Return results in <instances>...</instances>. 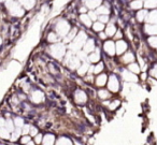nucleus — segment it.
Wrapping results in <instances>:
<instances>
[{
	"mask_svg": "<svg viewBox=\"0 0 157 145\" xmlns=\"http://www.w3.org/2000/svg\"><path fill=\"white\" fill-rule=\"evenodd\" d=\"M74 101L78 104H85L87 101V95H86L85 91L81 90V89H78L74 93Z\"/></svg>",
	"mask_w": 157,
	"mask_h": 145,
	"instance_id": "423d86ee",
	"label": "nucleus"
},
{
	"mask_svg": "<svg viewBox=\"0 0 157 145\" xmlns=\"http://www.w3.org/2000/svg\"><path fill=\"white\" fill-rule=\"evenodd\" d=\"M108 83V76L107 74L102 73V74H99L96 78V85L98 87H103L105 84Z\"/></svg>",
	"mask_w": 157,
	"mask_h": 145,
	"instance_id": "dca6fc26",
	"label": "nucleus"
},
{
	"mask_svg": "<svg viewBox=\"0 0 157 145\" xmlns=\"http://www.w3.org/2000/svg\"><path fill=\"white\" fill-rule=\"evenodd\" d=\"M150 75L152 76L153 78L157 80V63H154V66H153V67L151 68V70H150Z\"/></svg>",
	"mask_w": 157,
	"mask_h": 145,
	"instance_id": "ea45409f",
	"label": "nucleus"
},
{
	"mask_svg": "<svg viewBox=\"0 0 157 145\" xmlns=\"http://www.w3.org/2000/svg\"><path fill=\"white\" fill-rule=\"evenodd\" d=\"M30 128H31V126L29 125V124H25L22 128V134L23 135H27V134H29V132H30Z\"/></svg>",
	"mask_w": 157,
	"mask_h": 145,
	"instance_id": "79ce46f5",
	"label": "nucleus"
},
{
	"mask_svg": "<svg viewBox=\"0 0 157 145\" xmlns=\"http://www.w3.org/2000/svg\"><path fill=\"white\" fill-rule=\"evenodd\" d=\"M0 44H1V39H0Z\"/></svg>",
	"mask_w": 157,
	"mask_h": 145,
	"instance_id": "6e6d98bb",
	"label": "nucleus"
},
{
	"mask_svg": "<svg viewBox=\"0 0 157 145\" xmlns=\"http://www.w3.org/2000/svg\"><path fill=\"white\" fill-rule=\"evenodd\" d=\"M56 143V138L53 133H46L43 135L41 145H55Z\"/></svg>",
	"mask_w": 157,
	"mask_h": 145,
	"instance_id": "9b49d317",
	"label": "nucleus"
},
{
	"mask_svg": "<svg viewBox=\"0 0 157 145\" xmlns=\"http://www.w3.org/2000/svg\"><path fill=\"white\" fill-rule=\"evenodd\" d=\"M83 51L86 54H92L93 52H95V41L94 39H88L86 41L85 45L83 46Z\"/></svg>",
	"mask_w": 157,
	"mask_h": 145,
	"instance_id": "f8f14e48",
	"label": "nucleus"
},
{
	"mask_svg": "<svg viewBox=\"0 0 157 145\" xmlns=\"http://www.w3.org/2000/svg\"><path fill=\"white\" fill-rule=\"evenodd\" d=\"M135 55H133L132 52H126L124 54V56L122 57V61L124 63H128V65H130V63H135Z\"/></svg>",
	"mask_w": 157,
	"mask_h": 145,
	"instance_id": "2eb2a0df",
	"label": "nucleus"
},
{
	"mask_svg": "<svg viewBox=\"0 0 157 145\" xmlns=\"http://www.w3.org/2000/svg\"><path fill=\"white\" fill-rule=\"evenodd\" d=\"M127 48H128V44H127V42L124 41V40H118L115 43V51L117 55L125 54Z\"/></svg>",
	"mask_w": 157,
	"mask_h": 145,
	"instance_id": "1a4fd4ad",
	"label": "nucleus"
},
{
	"mask_svg": "<svg viewBox=\"0 0 157 145\" xmlns=\"http://www.w3.org/2000/svg\"><path fill=\"white\" fill-rule=\"evenodd\" d=\"M14 121V125H15V128H21L22 129L23 126L25 125V120L23 117H20V116H16L15 118L13 119Z\"/></svg>",
	"mask_w": 157,
	"mask_h": 145,
	"instance_id": "7c9ffc66",
	"label": "nucleus"
},
{
	"mask_svg": "<svg viewBox=\"0 0 157 145\" xmlns=\"http://www.w3.org/2000/svg\"><path fill=\"white\" fill-rule=\"evenodd\" d=\"M88 60L93 63H99V60H100V52H99V50H96L95 52H93L92 54L88 56Z\"/></svg>",
	"mask_w": 157,
	"mask_h": 145,
	"instance_id": "a211bd4d",
	"label": "nucleus"
},
{
	"mask_svg": "<svg viewBox=\"0 0 157 145\" xmlns=\"http://www.w3.org/2000/svg\"><path fill=\"white\" fill-rule=\"evenodd\" d=\"M108 37V36L107 35H105V32H102V31H101V32L100 33H99V38H100V39H105V38H107Z\"/></svg>",
	"mask_w": 157,
	"mask_h": 145,
	"instance_id": "603ef678",
	"label": "nucleus"
},
{
	"mask_svg": "<svg viewBox=\"0 0 157 145\" xmlns=\"http://www.w3.org/2000/svg\"><path fill=\"white\" fill-rule=\"evenodd\" d=\"M90 63H86V61H84L83 63H82L81 66H80V68L78 69V73L80 74V75H84L85 73H87L88 70H90Z\"/></svg>",
	"mask_w": 157,
	"mask_h": 145,
	"instance_id": "4be33fe9",
	"label": "nucleus"
},
{
	"mask_svg": "<svg viewBox=\"0 0 157 145\" xmlns=\"http://www.w3.org/2000/svg\"><path fill=\"white\" fill-rule=\"evenodd\" d=\"M122 76L123 78H124L126 82H130V83H137L138 81H139V78H138L137 74L132 73V72H130L128 69L127 70H124V71L122 72Z\"/></svg>",
	"mask_w": 157,
	"mask_h": 145,
	"instance_id": "6e6552de",
	"label": "nucleus"
},
{
	"mask_svg": "<svg viewBox=\"0 0 157 145\" xmlns=\"http://www.w3.org/2000/svg\"><path fill=\"white\" fill-rule=\"evenodd\" d=\"M93 29H94L95 31L101 32V31L105 29V24H102V23H100V22H96L94 25H93Z\"/></svg>",
	"mask_w": 157,
	"mask_h": 145,
	"instance_id": "f704fd0d",
	"label": "nucleus"
},
{
	"mask_svg": "<svg viewBox=\"0 0 157 145\" xmlns=\"http://www.w3.org/2000/svg\"><path fill=\"white\" fill-rule=\"evenodd\" d=\"M145 21L147 22V24L157 25V11H152L151 13H148Z\"/></svg>",
	"mask_w": 157,
	"mask_h": 145,
	"instance_id": "f3484780",
	"label": "nucleus"
},
{
	"mask_svg": "<svg viewBox=\"0 0 157 145\" xmlns=\"http://www.w3.org/2000/svg\"><path fill=\"white\" fill-rule=\"evenodd\" d=\"M1 1H3V0H0V2H1Z\"/></svg>",
	"mask_w": 157,
	"mask_h": 145,
	"instance_id": "4d7b16f0",
	"label": "nucleus"
},
{
	"mask_svg": "<svg viewBox=\"0 0 157 145\" xmlns=\"http://www.w3.org/2000/svg\"><path fill=\"white\" fill-rule=\"evenodd\" d=\"M20 2L24 6L26 9H31L35 6V0H20Z\"/></svg>",
	"mask_w": 157,
	"mask_h": 145,
	"instance_id": "473e14b6",
	"label": "nucleus"
},
{
	"mask_svg": "<svg viewBox=\"0 0 157 145\" xmlns=\"http://www.w3.org/2000/svg\"><path fill=\"white\" fill-rule=\"evenodd\" d=\"M39 133V131H38V128L37 127H33V126H31V128H30V132H29V135L30 136H33L35 138L37 134Z\"/></svg>",
	"mask_w": 157,
	"mask_h": 145,
	"instance_id": "49530a36",
	"label": "nucleus"
},
{
	"mask_svg": "<svg viewBox=\"0 0 157 145\" xmlns=\"http://www.w3.org/2000/svg\"><path fill=\"white\" fill-rule=\"evenodd\" d=\"M6 120H7V119H5L3 117H0V128L5 127V126H6Z\"/></svg>",
	"mask_w": 157,
	"mask_h": 145,
	"instance_id": "3c124183",
	"label": "nucleus"
},
{
	"mask_svg": "<svg viewBox=\"0 0 157 145\" xmlns=\"http://www.w3.org/2000/svg\"><path fill=\"white\" fill-rule=\"evenodd\" d=\"M88 16L90 17V20L92 21H96L97 20V14L95 13V12H90V14H88Z\"/></svg>",
	"mask_w": 157,
	"mask_h": 145,
	"instance_id": "09e8293b",
	"label": "nucleus"
},
{
	"mask_svg": "<svg viewBox=\"0 0 157 145\" xmlns=\"http://www.w3.org/2000/svg\"><path fill=\"white\" fill-rule=\"evenodd\" d=\"M56 32H57V35H58L59 37L65 38L66 36L70 32L69 23L66 22V21H63V20L59 21V22L57 23V25H56Z\"/></svg>",
	"mask_w": 157,
	"mask_h": 145,
	"instance_id": "20e7f679",
	"label": "nucleus"
},
{
	"mask_svg": "<svg viewBox=\"0 0 157 145\" xmlns=\"http://www.w3.org/2000/svg\"><path fill=\"white\" fill-rule=\"evenodd\" d=\"M76 57H78L81 61H85L86 59H88L87 54H86L84 51H78V52L76 53Z\"/></svg>",
	"mask_w": 157,
	"mask_h": 145,
	"instance_id": "58836bf2",
	"label": "nucleus"
},
{
	"mask_svg": "<svg viewBox=\"0 0 157 145\" xmlns=\"http://www.w3.org/2000/svg\"><path fill=\"white\" fill-rule=\"evenodd\" d=\"M108 88L111 93H117L120 90V81H118L117 76L114 75V74H112L108 78Z\"/></svg>",
	"mask_w": 157,
	"mask_h": 145,
	"instance_id": "39448f33",
	"label": "nucleus"
},
{
	"mask_svg": "<svg viewBox=\"0 0 157 145\" xmlns=\"http://www.w3.org/2000/svg\"><path fill=\"white\" fill-rule=\"evenodd\" d=\"M144 31L145 33H147L148 36H157V25H152V24H146L144 26Z\"/></svg>",
	"mask_w": 157,
	"mask_h": 145,
	"instance_id": "4468645a",
	"label": "nucleus"
},
{
	"mask_svg": "<svg viewBox=\"0 0 157 145\" xmlns=\"http://www.w3.org/2000/svg\"><path fill=\"white\" fill-rule=\"evenodd\" d=\"M55 145H73V143L68 136H60V138L56 140Z\"/></svg>",
	"mask_w": 157,
	"mask_h": 145,
	"instance_id": "6ab92c4d",
	"label": "nucleus"
},
{
	"mask_svg": "<svg viewBox=\"0 0 157 145\" xmlns=\"http://www.w3.org/2000/svg\"><path fill=\"white\" fill-rule=\"evenodd\" d=\"M48 41L50 42V43H56L57 41H58V36L56 35V33L54 32H51L50 35L48 36Z\"/></svg>",
	"mask_w": 157,
	"mask_h": 145,
	"instance_id": "4c0bfd02",
	"label": "nucleus"
},
{
	"mask_svg": "<svg viewBox=\"0 0 157 145\" xmlns=\"http://www.w3.org/2000/svg\"><path fill=\"white\" fill-rule=\"evenodd\" d=\"M116 33V27L115 25L113 24H110L109 26L107 27V29H105V35L108 36V37H114Z\"/></svg>",
	"mask_w": 157,
	"mask_h": 145,
	"instance_id": "393cba45",
	"label": "nucleus"
},
{
	"mask_svg": "<svg viewBox=\"0 0 157 145\" xmlns=\"http://www.w3.org/2000/svg\"><path fill=\"white\" fill-rule=\"evenodd\" d=\"M51 55L56 59H61L66 55V48L63 43H55L50 48Z\"/></svg>",
	"mask_w": 157,
	"mask_h": 145,
	"instance_id": "f03ea898",
	"label": "nucleus"
},
{
	"mask_svg": "<svg viewBox=\"0 0 157 145\" xmlns=\"http://www.w3.org/2000/svg\"><path fill=\"white\" fill-rule=\"evenodd\" d=\"M144 7L146 9H154L157 7V0H146L144 3Z\"/></svg>",
	"mask_w": 157,
	"mask_h": 145,
	"instance_id": "72a5a7b5",
	"label": "nucleus"
},
{
	"mask_svg": "<svg viewBox=\"0 0 157 145\" xmlns=\"http://www.w3.org/2000/svg\"><path fill=\"white\" fill-rule=\"evenodd\" d=\"M114 37H115L116 39H118V40H122V37H123L122 31H116V33H115V36H114Z\"/></svg>",
	"mask_w": 157,
	"mask_h": 145,
	"instance_id": "8fccbe9b",
	"label": "nucleus"
},
{
	"mask_svg": "<svg viewBox=\"0 0 157 145\" xmlns=\"http://www.w3.org/2000/svg\"><path fill=\"white\" fill-rule=\"evenodd\" d=\"M86 1H87V0H86Z\"/></svg>",
	"mask_w": 157,
	"mask_h": 145,
	"instance_id": "13d9d810",
	"label": "nucleus"
},
{
	"mask_svg": "<svg viewBox=\"0 0 157 145\" xmlns=\"http://www.w3.org/2000/svg\"><path fill=\"white\" fill-rule=\"evenodd\" d=\"M26 145H36V143H35V141H30V142L27 143Z\"/></svg>",
	"mask_w": 157,
	"mask_h": 145,
	"instance_id": "864d4df0",
	"label": "nucleus"
},
{
	"mask_svg": "<svg viewBox=\"0 0 157 145\" xmlns=\"http://www.w3.org/2000/svg\"><path fill=\"white\" fill-rule=\"evenodd\" d=\"M86 41H87V36H86V33L83 32V31L78 32V35H76V37L73 39V41L70 43V45H69L70 51H71L72 53H78V51L85 45Z\"/></svg>",
	"mask_w": 157,
	"mask_h": 145,
	"instance_id": "f257e3e1",
	"label": "nucleus"
},
{
	"mask_svg": "<svg viewBox=\"0 0 157 145\" xmlns=\"http://www.w3.org/2000/svg\"><path fill=\"white\" fill-rule=\"evenodd\" d=\"M31 101L33 103H36V104H39L41 102L44 101V93H42L41 90H33L31 93Z\"/></svg>",
	"mask_w": 157,
	"mask_h": 145,
	"instance_id": "9d476101",
	"label": "nucleus"
},
{
	"mask_svg": "<svg viewBox=\"0 0 157 145\" xmlns=\"http://www.w3.org/2000/svg\"><path fill=\"white\" fill-rule=\"evenodd\" d=\"M103 68H105V65H103L102 63H98L96 66H95V70H94V73H100V72H102Z\"/></svg>",
	"mask_w": 157,
	"mask_h": 145,
	"instance_id": "37998d69",
	"label": "nucleus"
},
{
	"mask_svg": "<svg viewBox=\"0 0 157 145\" xmlns=\"http://www.w3.org/2000/svg\"><path fill=\"white\" fill-rule=\"evenodd\" d=\"M81 12L84 14V12H86V8H82V9H81Z\"/></svg>",
	"mask_w": 157,
	"mask_h": 145,
	"instance_id": "5fc2aeb1",
	"label": "nucleus"
},
{
	"mask_svg": "<svg viewBox=\"0 0 157 145\" xmlns=\"http://www.w3.org/2000/svg\"><path fill=\"white\" fill-rule=\"evenodd\" d=\"M98 96L100 99L102 100H107L109 99L110 97H111V93H110L109 90H107V89H100V90L98 91Z\"/></svg>",
	"mask_w": 157,
	"mask_h": 145,
	"instance_id": "c85d7f7f",
	"label": "nucleus"
},
{
	"mask_svg": "<svg viewBox=\"0 0 157 145\" xmlns=\"http://www.w3.org/2000/svg\"><path fill=\"white\" fill-rule=\"evenodd\" d=\"M128 70L135 74H139L141 72V68H140V66L137 63H132L130 65H128Z\"/></svg>",
	"mask_w": 157,
	"mask_h": 145,
	"instance_id": "b1692460",
	"label": "nucleus"
},
{
	"mask_svg": "<svg viewBox=\"0 0 157 145\" xmlns=\"http://www.w3.org/2000/svg\"><path fill=\"white\" fill-rule=\"evenodd\" d=\"M6 6H7L9 12L14 16H22L24 14V10L20 7V5L14 1V0H7L6 2Z\"/></svg>",
	"mask_w": 157,
	"mask_h": 145,
	"instance_id": "7ed1b4c3",
	"label": "nucleus"
},
{
	"mask_svg": "<svg viewBox=\"0 0 157 145\" xmlns=\"http://www.w3.org/2000/svg\"><path fill=\"white\" fill-rule=\"evenodd\" d=\"M42 140H43V135H42V133H38L37 135L35 136V143L36 144H41L42 143Z\"/></svg>",
	"mask_w": 157,
	"mask_h": 145,
	"instance_id": "a18cd8bd",
	"label": "nucleus"
},
{
	"mask_svg": "<svg viewBox=\"0 0 157 145\" xmlns=\"http://www.w3.org/2000/svg\"><path fill=\"white\" fill-rule=\"evenodd\" d=\"M103 51H105L109 56H114V55L116 54L115 43H114L113 41H110V40L105 41V44H103Z\"/></svg>",
	"mask_w": 157,
	"mask_h": 145,
	"instance_id": "0eeeda50",
	"label": "nucleus"
},
{
	"mask_svg": "<svg viewBox=\"0 0 157 145\" xmlns=\"http://www.w3.org/2000/svg\"><path fill=\"white\" fill-rule=\"evenodd\" d=\"M142 1L141 0H135V1H132L131 2V5H130V7H131V9H133V10H140L142 8Z\"/></svg>",
	"mask_w": 157,
	"mask_h": 145,
	"instance_id": "c9c22d12",
	"label": "nucleus"
},
{
	"mask_svg": "<svg viewBox=\"0 0 157 145\" xmlns=\"http://www.w3.org/2000/svg\"><path fill=\"white\" fill-rule=\"evenodd\" d=\"M97 13L100 15H108L109 14V9H107L105 7H99L97 8Z\"/></svg>",
	"mask_w": 157,
	"mask_h": 145,
	"instance_id": "a19ab883",
	"label": "nucleus"
},
{
	"mask_svg": "<svg viewBox=\"0 0 157 145\" xmlns=\"http://www.w3.org/2000/svg\"><path fill=\"white\" fill-rule=\"evenodd\" d=\"M30 141H31V136L29 135V134H27V135H22V136H21V143H22V144L26 145L27 143H29Z\"/></svg>",
	"mask_w": 157,
	"mask_h": 145,
	"instance_id": "c03bdc74",
	"label": "nucleus"
},
{
	"mask_svg": "<svg viewBox=\"0 0 157 145\" xmlns=\"http://www.w3.org/2000/svg\"><path fill=\"white\" fill-rule=\"evenodd\" d=\"M101 3V0H87L86 1V6L88 9H95V8H99Z\"/></svg>",
	"mask_w": 157,
	"mask_h": 145,
	"instance_id": "a878e982",
	"label": "nucleus"
},
{
	"mask_svg": "<svg viewBox=\"0 0 157 145\" xmlns=\"http://www.w3.org/2000/svg\"><path fill=\"white\" fill-rule=\"evenodd\" d=\"M10 138H11V132H10L6 127L0 128V139H3V140H10Z\"/></svg>",
	"mask_w": 157,
	"mask_h": 145,
	"instance_id": "5701e85b",
	"label": "nucleus"
},
{
	"mask_svg": "<svg viewBox=\"0 0 157 145\" xmlns=\"http://www.w3.org/2000/svg\"><path fill=\"white\" fill-rule=\"evenodd\" d=\"M22 135V129L21 128H16L13 132H11V138H10V141L11 142H16L18 139Z\"/></svg>",
	"mask_w": 157,
	"mask_h": 145,
	"instance_id": "412c9836",
	"label": "nucleus"
},
{
	"mask_svg": "<svg viewBox=\"0 0 157 145\" xmlns=\"http://www.w3.org/2000/svg\"><path fill=\"white\" fill-rule=\"evenodd\" d=\"M108 21H109V17H108V15H100V16H99V22L102 23V24L107 23Z\"/></svg>",
	"mask_w": 157,
	"mask_h": 145,
	"instance_id": "de8ad7c7",
	"label": "nucleus"
},
{
	"mask_svg": "<svg viewBox=\"0 0 157 145\" xmlns=\"http://www.w3.org/2000/svg\"><path fill=\"white\" fill-rule=\"evenodd\" d=\"M80 20H81V22L83 23L86 27L92 26V20H90V17L87 15V14H81V16H80Z\"/></svg>",
	"mask_w": 157,
	"mask_h": 145,
	"instance_id": "bb28decb",
	"label": "nucleus"
},
{
	"mask_svg": "<svg viewBox=\"0 0 157 145\" xmlns=\"http://www.w3.org/2000/svg\"><path fill=\"white\" fill-rule=\"evenodd\" d=\"M81 60L78 58L76 56H72V58L69 60V63H68V67L70 68L71 70H76L80 68V66H81Z\"/></svg>",
	"mask_w": 157,
	"mask_h": 145,
	"instance_id": "ddd939ff",
	"label": "nucleus"
},
{
	"mask_svg": "<svg viewBox=\"0 0 157 145\" xmlns=\"http://www.w3.org/2000/svg\"><path fill=\"white\" fill-rule=\"evenodd\" d=\"M146 17H147V12H146V10H140L137 13L138 22H143V21L146 20Z\"/></svg>",
	"mask_w": 157,
	"mask_h": 145,
	"instance_id": "c756f323",
	"label": "nucleus"
},
{
	"mask_svg": "<svg viewBox=\"0 0 157 145\" xmlns=\"http://www.w3.org/2000/svg\"><path fill=\"white\" fill-rule=\"evenodd\" d=\"M120 105H121L120 100H114V101H112L109 103V110L110 111H115Z\"/></svg>",
	"mask_w": 157,
	"mask_h": 145,
	"instance_id": "e433bc0d",
	"label": "nucleus"
},
{
	"mask_svg": "<svg viewBox=\"0 0 157 145\" xmlns=\"http://www.w3.org/2000/svg\"><path fill=\"white\" fill-rule=\"evenodd\" d=\"M6 128H7L10 132H13L14 130H15V125H14L13 119L8 118L7 120H6Z\"/></svg>",
	"mask_w": 157,
	"mask_h": 145,
	"instance_id": "2f4dec72",
	"label": "nucleus"
},
{
	"mask_svg": "<svg viewBox=\"0 0 157 145\" xmlns=\"http://www.w3.org/2000/svg\"><path fill=\"white\" fill-rule=\"evenodd\" d=\"M147 44L154 50H157V36H151L147 38Z\"/></svg>",
	"mask_w": 157,
	"mask_h": 145,
	"instance_id": "cd10ccee",
	"label": "nucleus"
},
{
	"mask_svg": "<svg viewBox=\"0 0 157 145\" xmlns=\"http://www.w3.org/2000/svg\"><path fill=\"white\" fill-rule=\"evenodd\" d=\"M76 35H78V33H76V29L75 28L72 29V30H70V32L68 33L65 38H63V39H65V40H63V41H65V43H71V42L73 41L74 38L76 37Z\"/></svg>",
	"mask_w": 157,
	"mask_h": 145,
	"instance_id": "aec40b11",
	"label": "nucleus"
}]
</instances>
